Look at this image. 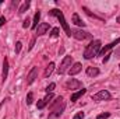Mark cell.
<instances>
[{"mask_svg":"<svg viewBox=\"0 0 120 119\" xmlns=\"http://www.w3.org/2000/svg\"><path fill=\"white\" fill-rule=\"evenodd\" d=\"M64 108H66V102H64V99H63V97H56V101L50 105V114H49V118L53 119V118H59L60 115L63 114V111H64Z\"/></svg>","mask_w":120,"mask_h":119,"instance_id":"obj_1","label":"cell"},{"mask_svg":"<svg viewBox=\"0 0 120 119\" xmlns=\"http://www.w3.org/2000/svg\"><path fill=\"white\" fill-rule=\"evenodd\" d=\"M101 46H102L101 41H99V39H94L90 45L85 48V51H84V58H85V59H92V58H95L96 55H99Z\"/></svg>","mask_w":120,"mask_h":119,"instance_id":"obj_2","label":"cell"},{"mask_svg":"<svg viewBox=\"0 0 120 119\" xmlns=\"http://www.w3.org/2000/svg\"><path fill=\"white\" fill-rule=\"evenodd\" d=\"M49 14H50V16H56V17L59 18L60 24H61V28L66 31V34H67L68 36H71V30H70V27H68V24H67V21H66V18H64L63 13L60 11L59 8H53V10H50V11H49Z\"/></svg>","mask_w":120,"mask_h":119,"instance_id":"obj_3","label":"cell"},{"mask_svg":"<svg viewBox=\"0 0 120 119\" xmlns=\"http://www.w3.org/2000/svg\"><path fill=\"white\" fill-rule=\"evenodd\" d=\"M71 63H73V58L71 56H64L63 62L60 63V67L57 69V73L59 74H64L66 71H68V69L71 67Z\"/></svg>","mask_w":120,"mask_h":119,"instance_id":"obj_4","label":"cell"},{"mask_svg":"<svg viewBox=\"0 0 120 119\" xmlns=\"http://www.w3.org/2000/svg\"><path fill=\"white\" fill-rule=\"evenodd\" d=\"M110 98H112V95H110V92L108 90H101L99 92H96V94L92 95V99L94 101H108Z\"/></svg>","mask_w":120,"mask_h":119,"instance_id":"obj_5","label":"cell"},{"mask_svg":"<svg viewBox=\"0 0 120 119\" xmlns=\"http://www.w3.org/2000/svg\"><path fill=\"white\" fill-rule=\"evenodd\" d=\"M71 35H73L75 39H78V41H84V39H88V38H91V34H90V32L82 31V30H74V31H71Z\"/></svg>","mask_w":120,"mask_h":119,"instance_id":"obj_6","label":"cell"},{"mask_svg":"<svg viewBox=\"0 0 120 119\" xmlns=\"http://www.w3.org/2000/svg\"><path fill=\"white\" fill-rule=\"evenodd\" d=\"M120 44V38H117L116 41H113V42H110L109 45H106V46H103L101 51H99V56H105L106 53H109V51L112 49V48H115L116 45H119Z\"/></svg>","mask_w":120,"mask_h":119,"instance_id":"obj_7","label":"cell"},{"mask_svg":"<svg viewBox=\"0 0 120 119\" xmlns=\"http://www.w3.org/2000/svg\"><path fill=\"white\" fill-rule=\"evenodd\" d=\"M81 81H78V80H75V79H71V80H68L67 83H66V87L68 90H81Z\"/></svg>","mask_w":120,"mask_h":119,"instance_id":"obj_8","label":"cell"},{"mask_svg":"<svg viewBox=\"0 0 120 119\" xmlns=\"http://www.w3.org/2000/svg\"><path fill=\"white\" fill-rule=\"evenodd\" d=\"M81 69H82V66H81V63H74V64H71V67L68 69V74L70 76H75V74H78L80 71H81Z\"/></svg>","mask_w":120,"mask_h":119,"instance_id":"obj_9","label":"cell"},{"mask_svg":"<svg viewBox=\"0 0 120 119\" xmlns=\"http://www.w3.org/2000/svg\"><path fill=\"white\" fill-rule=\"evenodd\" d=\"M49 31V24L48 23H41L36 28V35H43Z\"/></svg>","mask_w":120,"mask_h":119,"instance_id":"obj_10","label":"cell"},{"mask_svg":"<svg viewBox=\"0 0 120 119\" xmlns=\"http://www.w3.org/2000/svg\"><path fill=\"white\" fill-rule=\"evenodd\" d=\"M36 74H38V69L36 67H32L30 71V74L27 76V84H32L36 79Z\"/></svg>","mask_w":120,"mask_h":119,"instance_id":"obj_11","label":"cell"},{"mask_svg":"<svg viewBox=\"0 0 120 119\" xmlns=\"http://www.w3.org/2000/svg\"><path fill=\"white\" fill-rule=\"evenodd\" d=\"M7 76H8V60H7V58H4V60H3V71H1L3 81H6Z\"/></svg>","mask_w":120,"mask_h":119,"instance_id":"obj_12","label":"cell"},{"mask_svg":"<svg viewBox=\"0 0 120 119\" xmlns=\"http://www.w3.org/2000/svg\"><path fill=\"white\" fill-rule=\"evenodd\" d=\"M87 92V90L85 88H82V90H80V91H77V92H74V94H71V102H75V101H78L84 94Z\"/></svg>","mask_w":120,"mask_h":119,"instance_id":"obj_13","label":"cell"},{"mask_svg":"<svg viewBox=\"0 0 120 119\" xmlns=\"http://www.w3.org/2000/svg\"><path fill=\"white\" fill-rule=\"evenodd\" d=\"M71 20H73V23H74L75 25H78V27H84V25H85V23H84V21L80 18V16H78L77 13H74V14H73Z\"/></svg>","mask_w":120,"mask_h":119,"instance_id":"obj_14","label":"cell"},{"mask_svg":"<svg viewBox=\"0 0 120 119\" xmlns=\"http://www.w3.org/2000/svg\"><path fill=\"white\" fill-rule=\"evenodd\" d=\"M99 74V69L98 67H95V66H91L87 69V76H90V77H96Z\"/></svg>","mask_w":120,"mask_h":119,"instance_id":"obj_15","label":"cell"},{"mask_svg":"<svg viewBox=\"0 0 120 119\" xmlns=\"http://www.w3.org/2000/svg\"><path fill=\"white\" fill-rule=\"evenodd\" d=\"M53 70H55V63L52 62V63H49V66H48V67L45 69V73H43V77H45V79H48V77H49V76H50V74L53 73Z\"/></svg>","mask_w":120,"mask_h":119,"instance_id":"obj_16","label":"cell"},{"mask_svg":"<svg viewBox=\"0 0 120 119\" xmlns=\"http://www.w3.org/2000/svg\"><path fill=\"white\" fill-rule=\"evenodd\" d=\"M28 7H30V1L27 0V1H24V3L21 4V7L18 8V14H24V13L28 10Z\"/></svg>","mask_w":120,"mask_h":119,"instance_id":"obj_17","label":"cell"},{"mask_svg":"<svg viewBox=\"0 0 120 119\" xmlns=\"http://www.w3.org/2000/svg\"><path fill=\"white\" fill-rule=\"evenodd\" d=\"M39 18H41V13L39 11H36L35 13V17H34V23H32V28H36V24H38V21H39Z\"/></svg>","mask_w":120,"mask_h":119,"instance_id":"obj_18","label":"cell"},{"mask_svg":"<svg viewBox=\"0 0 120 119\" xmlns=\"http://www.w3.org/2000/svg\"><path fill=\"white\" fill-rule=\"evenodd\" d=\"M45 107H46V102L43 101V98H42V99H39V101H38V104H36V108H38V109H43Z\"/></svg>","mask_w":120,"mask_h":119,"instance_id":"obj_19","label":"cell"},{"mask_svg":"<svg viewBox=\"0 0 120 119\" xmlns=\"http://www.w3.org/2000/svg\"><path fill=\"white\" fill-rule=\"evenodd\" d=\"M53 98H55V95H53V94L50 92V94H48V95H46V97L43 98V101H45V102H46V105H48V104H49V102H50V101H52Z\"/></svg>","mask_w":120,"mask_h":119,"instance_id":"obj_20","label":"cell"},{"mask_svg":"<svg viewBox=\"0 0 120 119\" xmlns=\"http://www.w3.org/2000/svg\"><path fill=\"white\" fill-rule=\"evenodd\" d=\"M82 10H84V11H85V13H87V14H88L90 17H94V18H98V20H102L101 17H98V16H95V14H92V13H91V11L88 10V8H87V7H82Z\"/></svg>","mask_w":120,"mask_h":119,"instance_id":"obj_21","label":"cell"},{"mask_svg":"<svg viewBox=\"0 0 120 119\" xmlns=\"http://www.w3.org/2000/svg\"><path fill=\"white\" fill-rule=\"evenodd\" d=\"M55 87H56V84H55V83H50V84H49V86L46 87V90H45V91H46L48 94H50V92H52V91L55 90Z\"/></svg>","mask_w":120,"mask_h":119,"instance_id":"obj_22","label":"cell"},{"mask_svg":"<svg viewBox=\"0 0 120 119\" xmlns=\"http://www.w3.org/2000/svg\"><path fill=\"white\" fill-rule=\"evenodd\" d=\"M32 101H34V94L32 92H28V95H27V105H31Z\"/></svg>","mask_w":120,"mask_h":119,"instance_id":"obj_23","label":"cell"},{"mask_svg":"<svg viewBox=\"0 0 120 119\" xmlns=\"http://www.w3.org/2000/svg\"><path fill=\"white\" fill-rule=\"evenodd\" d=\"M59 28H57V27H56V28H53V30H52V32H50V35H52V36H53V38H57V36H59Z\"/></svg>","mask_w":120,"mask_h":119,"instance_id":"obj_24","label":"cell"},{"mask_svg":"<svg viewBox=\"0 0 120 119\" xmlns=\"http://www.w3.org/2000/svg\"><path fill=\"white\" fill-rule=\"evenodd\" d=\"M109 116H110V114H109V112H105V114L98 115V118H96V119H106V118H109Z\"/></svg>","mask_w":120,"mask_h":119,"instance_id":"obj_25","label":"cell"},{"mask_svg":"<svg viewBox=\"0 0 120 119\" xmlns=\"http://www.w3.org/2000/svg\"><path fill=\"white\" fill-rule=\"evenodd\" d=\"M21 46H22V44L18 41V42L15 44V53H20V51H21Z\"/></svg>","mask_w":120,"mask_h":119,"instance_id":"obj_26","label":"cell"},{"mask_svg":"<svg viewBox=\"0 0 120 119\" xmlns=\"http://www.w3.org/2000/svg\"><path fill=\"white\" fill-rule=\"evenodd\" d=\"M82 118H84V112H78L77 115H74L73 119H82Z\"/></svg>","mask_w":120,"mask_h":119,"instance_id":"obj_27","label":"cell"},{"mask_svg":"<svg viewBox=\"0 0 120 119\" xmlns=\"http://www.w3.org/2000/svg\"><path fill=\"white\" fill-rule=\"evenodd\" d=\"M31 21H30V18H27L25 21H24V24H22V27L24 28H28V27H31V24H30Z\"/></svg>","mask_w":120,"mask_h":119,"instance_id":"obj_28","label":"cell"},{"mask_svg":"<svg viewBox=\"0 0 120 119\" xmlns=\"http://www.w3.org/2000/svg\"><path fill=\"white\" fill-rule=\"evenodd\" d=\"M6 21H7V20H6L4 17H0V27H1V25H4V24H6Z\"/></svg>","mask_w":120,"mask_h":119,"instance_id":"obj_29","label":"cell"},{"mask_svg":"<svg viewBox=\"0 0 120 119\" xmlns=\"http://www.w3.org/2000/svg\"><path fill=\"white\" fill-rule=\"evenodd\" d=\"M34 44H35V38H34V39L31 41V45H30V51H31V49H32V48H34Z\"/></svg>","mask_w":120,"mask_h":119,"instance_id":"obj_30","label":"cell"},{"mask_svg":"<svg viewBox=\"0 0 120 119\" xmlns=\"http://www.w3.org/2000/svg\"><path fill=\"white\" fill-rule=\"evenodd\" d=\"M116 56H120V49L117 51V52H116Z\"/></svg>","mask_w":120,"mask_h":119,"instance_id":"obj_31","label":"cell"},{"mask_svg":"<svg viewBox=\"0 0 120 119\" xmlns=\"http://www.w3.org/2000/svg\"><path fill=\"white\" fill-rule=\"evenodd\" d=\"M116 21H117V23H120V17H117V18H116Z\"/></svg>","mask_w":120,"mask_h":119,"instance_id":"obj_32","label":"cell"},{"mask_svg":"<svg viewBox=\"0 0 120 119\" xmlns=\"http://www.w3.org/2000/svg\"><path fill=\"white\" fill-rule=\"evenodd\" d=\"M119 67H120V66H119Z\"/></svg>","mask_w":120,"mask_h":119,"instance_id":"obj_33","label":"cell"}]
</instances>
